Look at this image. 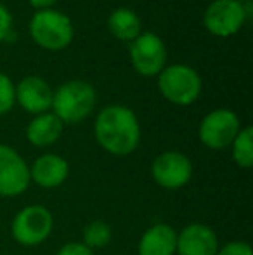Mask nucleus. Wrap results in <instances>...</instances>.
Segmentation results:
<instances>
[{"label": "nucleus", "instance_id": "f257e3e1", "mask_svg": "<svg viewBox=\"0 0 253 255\" xmlns=\"http://www.w3.org/2000/svg\"><path fill=\"white\" fill-rule=\"evenodd\" d=\"M94 137L106 153L128 156L141 144V124L130 108L109 104L102 108L94 122Z\"/></svg>", "mask_w": 253, "mask_h": 255}, {"label": "nucleus", "instance_id": "f03ea898", "mask_svg": "<svg viewBox=\"0 0 253 255\" xmlns=\"http://www.w3.org/2000/svg\"><path fill=\"white\" fill-rule=\"evenodd\" d=\"M97 94L84 80H68L52 92V113L63 124H80L94 111Z\"/></svg>", "mask_w": 253, "mask_h": 255}, {"label": "nucleus", "instance_id": "7ed1b4c3", "mask_svg": "<svg viewBox=\"0 0 253 255\" xmlns=\"http://www.w3.org/2000/svg\"><path fill=\"white\" fill-rule=\"evenodd\" d=\"M73 23L66 14L54 9L37 10L30 19V35L37 45L47 51L66 49L73 40Z\"/></svg>", "mask_w": 253, "mask_h": 255}, {"label": "nucleus", "instance_id": "20e7f679", "mask_svg": "<svg viewBox=\"0 0 253 255\" xmlns=\"http://www.w3.org/2000/svg\"><path fill=\"white\" fill-rule=\"evenodd\" d=\"M201 77L187 64H170L158 73V89L169 103L189 106L201 94Z\"/></svg>", "mask_w": 253, "mask_h": 255}, {"label": "nucleus", "instance_id": "39448f33", "mask_svg": "<svg viewBox=\"0 0 253 255\" xmlns=\"http://www.w3.org/2000/svg\"><path fill=\"white\" fill-rule=\"evenodd\" d=\"M54 229L52 212L44 205H26L10 222V236L23 247H38L51 236Z\"/></svg>", "mask_w": 253, "mask_h": 255}, {"label": "nucleus", "instance_id": "423d86ee", "mask_svg": "<svg viewBox=\"0 0 253 255\" xmlns=\"http://www.w3.org/2000/svg\"><path fill=\"white\" fill-rule=\"evenodd\" d=\"M240 130V117L233 110L219 108L203 117L198 128V137L205 148L219 151V149L229 148Z\"/></svg>", "mask_w": 253, "mask_h": 255}, {"label": "nucleus", "instance_id": "0eeeda50", "mask_svg": "<svg viewBox=\"0 0 253 255\" xmlns=\"http://www.w3.org/2000/svg\"><path fill=\"white\" fill-rule=\"evenodd\" d=\"M248 5L240 0H213L203 14V24L212 35L227 38L241 30L250 12Z\"/></svg>", "mask_w": 253, "mask_h": 255}, {"label": "nucleus", "instance_id": "6e6552de", "mask_svg": "<svg viewBox=\"0 0 253 255\" xmlns=\"http://www.w3.org/2000/svg\"><path fill=\"white\" fill-rule=\"evenodd\" d=\"M151 177L167 191L186 188L192 179L191 158L180 151L160 153L151 163Z\"/></svg>", "mask_w": 253, "mask_h": 255}, {"label": "nucleus", "instance_id": "1a4fd4ad", "mask_svg": "<svg viewBox=\"0 0 253 255\" xmlns=\"http://www.w3.org/2000/svg\"><path fill=\"white\" fill-rule=\"evenodd\" d=\"M128 54L134 70L142 77H156L167 66V47L153 31H142L132 40Z\"/></svg>", "mask_w": 253, "mask_h": 255}, {"label": "nucleus", "instance_id": "9d476101", "mask_svg": "<svg viewBox=\"0 0 253 255\" xmlns=\"http://www.w3.org/2000/svg\"><path fill=\"white\" fill-rule=\"evenodd\" d=\"M30 165L12 146L0 144V196L14 198L30 188Z\"/></svg>", "mask_w": 253, "mask_h": 255}, {"label": "nucleus", "instance_id": "9b49d317", "mask_svg": "<svg viewBox=\"0 0 253 255\" xmlns=\"http://www.w3.org/2000/svg\"><path fill=\"white\" fill-rule=\"evenodd\" d=\"M219 238L215 231L201 222H191L177 233L175 255H217Z\"/></svg>", "mask_w": 253, "mask_h": 255}, {"label": "nucleus", "instance_id": "f8f14e48", "mask_svg": "<svg viewBox=\"0 0 253 255\" xmlns=\"http://www.w3.org/2000/svg\"><path fill=\"white\" fill-rule=\"evenodd\" d=\"M52 89L42 77L30 75L16 85V101L26 113L42 115L52 106Z\"/></svg>", "mask_w": 253, "mask_h": 255}, {"label": "nucleus", "instance_id": "ddd939ff", "mask_svg": "<svg viewBox=\"0 0 253 255\" xmlns=\"http://www.w3.org/2000/svg\"><path fill=\"white\" fill-rule=\"evenodd\" d=\"M70 177V163L56 153H44L30 167V179L42 189H56Z\"/></svg>", "mask_w": 253, "mask_h": 255}, {"label": "nucleus", "instance_id": "4468645a", "mask_svg": "<svg viewBox=\"0 0 253 255\" xmlns=\"http://www.w3.org/2000/svg\"><path fill=\"white\" fill-rule=\"evenodd\" d=\"M177 231L170 224L156 222L142 233L137 255H175Z\"/></svg>", "mask_w": 253, "mask_h": 255}, {"label": "nucleus", "instance_id": "2eb2a0df", "mask_svg": "<svg viewBox=\"0 0 253 255\" xmlns=\"http://www.w3.org/2000/svg\"><path fill=\"white\" fill-rule=\"evenodd\" d=\"M64 124L52 111L35 115V118L26 125V139L37 148H49L59 141Z\"/></svg>", "mask_w": 253, "mask_h": 255}, {"label": "nucleus", "instance_id": "dca6fc26", "mask_svg": "<svg viewBox=\"0 0 253 255\" xmlns=\"http://www.w3.org/2000/svg\"><path fill=\"white\" fill-rule=\"evenodd\" d=\"M108 28L118 40L132 42L142 33L141 17L128 7H118L108 17Z\"/></svg>", "mask_w": 253, "mask_h": 255}, {"label": "nucleus", "instance_id": "f3484780", "mask_svg": "<svg viewBox=\"0 0 253 255\" xmlns=\"http://www.w3.org/2000/svg\"><path fill=\"white\" fill-rule=\"evenodd\" d=\"M231 154L234 163L243 170L253 167V128L250 125L241 128L231 142Z\"/></svg>", "mask_w": 253, "mask_h": 255}, {"label": "nucleus", "instance_id": "a211bd4d", "mask_svg": "<svg viewBox=\"0 0 253 255\" xmlns=\"http://www.w3.org/2000/svg\"><path fill=\"white\" fill-rule=\"evenodd\" d=\"M113 238V228L108 224L106 221H92L88 222L84 228V233H82V243L87 245L90 250L95 249H104L111 243Z\"/></svg>", "mask_w": 253, "mask_h": 255}, {"label": "nucleus", "instance_id": "6ab92c4d", "mask_svg": "<svg viewBox=\"0 0 253 255\" xmlns=\"http://www.w3.org/2000/svg\"><path fill=\"white\" fill-rule=\"evenodd\" d=\"M16 104V85L0 71V115L9 113Z\"/></svg>", "mask_w": 253, "mask_h": 255}, {"label": "nucleus", "instance_id": "aec40b11", "mask_svg": "<svg viewBox=\"0 0 253 255\" xmlns=\"http://www.w3.org/2000/svg\"><path fill=\"white\" fill-rule=\"evenodd\" d=\"M217 255H253V249L250 243L234 240V242H227L226 245L219 247Z\"/></svg>", "mask_w": 253, "mask_h": 255}, {"label": "nucleus", "instance_id": "412c9836", "mask_svg": "<svg viewBox=\"0 0 253 255\" xmlns=\"http://www.w3.org/2000/svg\"><path fill=\"white\" fill-rule=\"evenodd\" d=\"M12 35V16L9 9L0 2V42Z\"/></svg>", "mask_w": 253, "mask_h": 255}, {"label": "nucleus", "instance_id": "4be33fe9", "mask_svg": "<svg viewBox=\"0 0 253 255\" xmlns=\"http://www.w3.org/2000/svg\"><path fill=\"white\" fill-rule=\"evenodd\" d=\"M56 255H94V250H90L82 242H70L64 243L61 249L56 252Z\"/></svg>", "mask_w": 253, "mask_h": 255}, {"label": "nucleus", "instance_id": "5701e85b", "mask_svg": "<svg viewBox=\"0 0 253 255\" xmlns=\"http://www.w3.org/2000/svg\"><path fill=\"white\" fill-rule=\"evenodd\" d=\"M28 2L31 3V5L35 7V9L38 10H44V9H51L52 5H54L58 0H28Z\"/></svg>", "mask_w": 253, "mask_h": 255}, {"label": "nucleus", "instance_id": "b1692460", "mask_svg": "<svg viewBox=\"0 0 253 255\" xmlns=\"http://www.w3.org/2000/svg\"><path fill=\"white\" fill-rule=\"evenodd\" d=\"M240 2H243V3H250L252 0H240Z\"/></svg>", "mask_w": 253, "mask_h": 255}]
</instances>
